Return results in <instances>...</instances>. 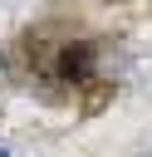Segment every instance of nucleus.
<instances>
[{"label": "nucleus", "instance_id": "obj_1", "mask_svg": "<svg viewBox=\"0 0 152 157\" xmlns=\"http://www.w3.org/2000/svg\"><path fill=\"white\" fill-rule=\"evenodd\" d=\"M59 74L74 78V83L88 78V74H93V44H69V49L59 54Z\"/></svg>", "mask_w": 152, "mask_h": 157}, {"label": "nucleus", "instance_id": "obj_2", "mask_svg": "<svg viewBox=\"0 0 152 157\" xmlns=\"http://www.w3.org/2000/svg\"><path fill=\"white\" fill-rule=\"evenodd\" d=\"M0 157H10V152H0Z\"/></svg>", "mask_w": 152, "mask_h": 157}]
</instances>
